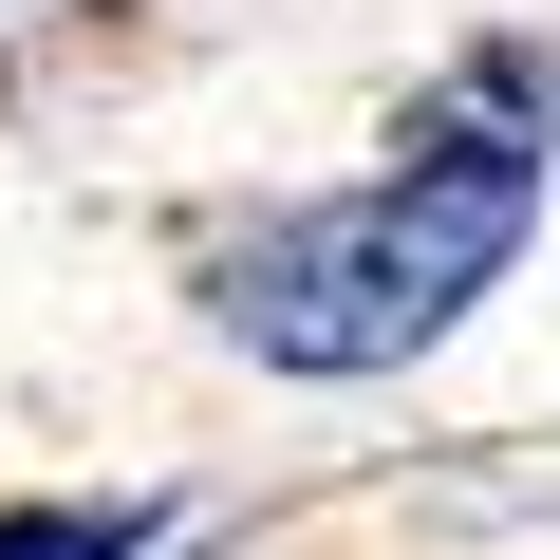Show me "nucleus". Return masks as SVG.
<instances>
[{"instance_id": "obj_1", "label": "nucleus", "mask_w": 560, "mask_h": 560, "mask_svg": "<svg viewBox=\"0 0 560 560\" xmlns=\"http://www.w3.org/2000/svg\"><path fill=\"white\" fill-rule=\"evenodd\" d=\"M541 187H560V113H504L486 75H430L374 168L280 187V206H224V224L187 243V318H206L243 374L374 393V374L448 355L504 280H523Z\"/></svg>"}, {"instance_id": "obj_2", "label": "nucleus", "mask_w": 560, "mask_h": 560, "mask_svg": "<svg viewBox=\"0 0 560 560\" xmlns=\"http://www.w3.org/2000/svg\"><path fill=\"white\" fill-rule=\"evenodd\" d=\"M168 486H20L0 504V560H168Z\"/></svg>"}, {"instance_id": "obj_3", "label": "nucleus", "mask_w": 560, "mask_h": 560, "mask_svg": "<svg viewBox=\"0 0 560 560\" xmlns=\"http://www.w3.org/2000/svg\"><path fill=\"white\" fill-rule=\"evenodd\" d=\"M75 20H113V0H0V57H38V38H75Z\"/></svg>"}]
</instances>
